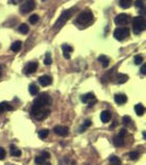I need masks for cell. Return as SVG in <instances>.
<instances>
[{
    "instance_id": "29",
    "label": "cell",
    "mask_w": 146,
    "mask_h": 165,
    "mask_svg": "<svg viewBox=\"0 0 146 165\" xmlns=\"http://www.w3.org/2000/svg\"><path fill=\"white\" fill-rule=\"evenodd\" d=\"M48 132H50V131H48V130H45V129H44V130H41V131L39 132V138H40V139H46L47 135H48Z\"/></svg>"
},
{
    "instance_id": "5",
    "label": "cell",
    "mask_w": 146,
    "mask_h": 165,
    "mask_svg": "<svg viewBox=\"0 0 146 165\" xmlns=\"http://www.w3.org/2000/svg\"><path fill=\"white\" fill-rule=\"evenodd\" d=\"M130 35V30L127 27H122V28H116L114 32H113V36L117 41H122L125 38Z\"/></svg>"
},
{
    "instance_id": "10",
    "label": "cell",
    "mask_w": 146,
    "mask_h": 165,
    "mask_svg": "<svg viewBox=\"0 0 146 165\" xmlns=\"http://www.w3.org/2000/svg\"><path fill=\"white\" fill-rule=\"evenodd\" d=\"M54 132L56 134L60 135V137H66V135H68L69 129H68L67 127H64V126H56V127H54Z\"/></svg>"
},
{
    "instance_id": "26",
    "label": "cell",
    "mask_w": 146,
    "mask_h": 165,
    "mask_svg": "<svg viewBox=\"0 0 146 165\" xmlns=\"http://www.w3.org/2000/svg\"><path fill=\"white\" fill-rule=\"evenodd\" d=\"M19 32L22 33V34H26V33L29 32V27H28L25 23L20 24V27H19Z\"/></svg>"
},
{
    "instance_id": "41",
    "label": "cell",
    "mask_w": 146,
    "mask_h": 165,
    "mask_svg": "<svg viewBox=\"0 0 146 165\" xmlns=\"http://www.w3.org/2000/svg\"><path fill=\"white\" fill-rule=\"evenodd\" d=\"M1 74H2V67L0 66V76H1Z\"/></svg>"
},
{
    "instance_id": "40",
    "label": "cell",
    "mask_w": 146,
    "mask_h": 165,
    "mask_svg": "<svg viewBox=\"0 0 146 165\" xmlns=\"http://www.w3.org/2000/svg\"><path fill=\"white\" fill-rule=\"evenodd\" d=\"M20 1H22V0H11V2L14 3V5H17V3H19Z\"/></svg>"
},
{
    "instance_id": "13",
    "label": "cell",
    "mask_w": 146,
    "mask_h": 165,
    "mask_svg": "<svg viewBox=\"0 0 146 165\" xmlns=\"http://www.w3.org/2000/svg\"><path fill=\"white\" fill-rule=\"evenodd\" d=\"M114 101L117 105H124L127 101V97L123 94H116L114 96Z\"/></svg>"
},
{
    "instance_id": "34",
    "label": "cell",
    "mask_w": 146,
    "mask_h": 165,
    "mask_svg": "<svg viewBox=\"0 0 146 165\" xmlns=\"http://www.w3.org/2000/svg\"><path fill=\"white\" fill-rule=\"evenodd\" d=\"M122 121H123L124 125H129V123L131 122V118H130L129 116H124L123 119H122Z\"/></svg>"
},
{
    "instance_id": "28",
    "label": "cell",
    "mask_w": 146,
    "mask_h": 165,
    "mask_svg": "<svg viewBox=\"0 0 146 165\" xmlns=\"http://www.w3.org/2000/svg\"><path fill=\"white\" fill-rule=\"evenodd\" d=\"M35 164H36V165H43V164H45V159H44L42 155L36 156V158H35Z\"/></svg>"
},
{
    "instance_id": "31",
    "label": "cell",
    "mask_w": 146,
    "mask_h": 165,
    "mask_svg": "<svg viewBox=\"0 0 146 165\" xmlns=\"http://www.w3.org/2000/svg\"><path fill=\"white\" fill-rule=\"evenodd\" d=\"M44 64L45 65H51L52 64V57L50 53H46L45 54V59H44Z\"/></svg>"
},
{
    "instance_id": "3",
    "label": "cell",
    "mask_w": 146,
    "mask_h": 165,
    "mask_svg": "<svg viewBox=\"0 0 146 165\" xmlns=\"http://www.w3.org/2000/svg\"><path fill=\"white\" fill-rule=\"evenodd\" d=\"M132 27H133V31L135 34H140L141 32H143L146 29V21L145 18L142 15L135 16L132 21Z\"/></svg>"
},
{
    "instance_id": "1",
    "label": "cell",
    "mask_w": 146,
    "mask_h": 165,
    "mask_svg": "<svg viewBox=\"0 0 146 165\" xmlns=\"http://www.w3.org/2000/svg\"><path fill=\"white\" fill-rule=\"evenodd\" d=\"M51 101H52V99L47 94H45V93L41 94L39 97H36L34 99V102H33V105H32V109H31V114L35 116L39 111L43 110L45 107L50 105Z\"/></svg>"
},
{
    "instance_id": "12",
    "label": "cell",
    "mask_w": 146,
    "mask_h": 165,
    "mask_svg": "<svg viewBox=\"0 0 146 165\" xmlns=\"http://www.w3.org/2000/svg\"><path fill=\"white\" fill-rule=\"evenodd\" d=\"M62 50H63V55L65 59L69 60L70 59V53L72 52V47L68 44H63L62 45Z\"/></svg>"
},
{
    "instance_id": "36",
    "label": "cell",
    "mask_w": 146,
    "mask_h": 165,
    "mask_svg": "<svg viewBox=\"0 0 146 165\" xmlns=\"http://www.w3.org/2000/svg\"><path fill=\"white\" fill-rule=\"evenodd\" d=\"M91 126V120H85L84 121V125H83V128H88V127H90Z\"/></svg>"
},
{
    "instance_id": "39",
    "label": "cell",
    "mask_w": 146,
    "mask_h": 165,
    "mask_svg": "<svg viewBox=\"0 0 146 165\" xmlns=\"http://www.w3.org/2000/svg\"><path fill=\"white\" fill-rule=\"evenodd\" d=\"M141 74H143V75H145V74H146V65L145 64L141 67Z\"/></svg>"
},
{
    "instance_id": "24",
    "label": "cell",
    "mask_w": 146,
    "mask_h": 165,
    "mask_svg": "<svg viewBox=\"0 0 146 165\" xmlns=\"http://www.w3.org/2000/svg\"><path fill=\"white\" fill-rule=\"evenodd\" d=\"M29 93L32 95V96H36L39 94V88L38 86H35L34 84H32L29 86Z\"/></svg>"
},
{
    "instance_id": "22",
    "label": "cell",
    "mask_w": 146,
    "mask_h": 165,
    "mask_svg": "<svg viewBox=\"0 0 146 165\" xmlns=\"http://www.w3.org/2000/svg\"><path fill=\"white\" fill-rule=\"evenodd\" d=\"M119 5L121 8L126 9V8H129L132 5V0H119Z\"/></svg>"
},
{
    "instance_id": "4",
    "label": "cell",
    "mask_w": 146,
    "mask_h": 165,
    "mask_svg": "<svg viewBox=\"0 0 146 165\" xmlns=\"http://www.w3.org/2000/svg\"><path fill=\"white\" fill-rule=\"evenodd\" d=\"M92 19H94V15H92V13H91L90 11H83L81 13L77 16L75 23L83 24V26H85V24L90 23L92 21Z\"/></svg>"
},
{
    "instance_id": "8",
    "label": "cell",
    "mask_w": 146,
    "mask_h": 165,
    "mask_svg": "<svg viewBox=\"0 0 146 165\" xmlns=\"http://www.w3.org/2000/svg\"><path fill=\"white\" fill-rule=\"evenodd\" d=\"M81 101L85 102V104H88L89 107H92L97 102V99L95 98V95L92 93H88L86 95H84V96H81Z\"/></svg>"
},
{
    "instance_id": "38",
    "label": "cell",
    "mask_w": 146,
    "mask_h": 165,
    "mask_svg": "<svg viewBox=\"0 0 146 165\" xmlns=\"http://www.w3.org/2000/svg\"><path fill=\"white\" fill-rule=\"evenodd\" d=\"M120 137H122V138H124L125 137V135H126V130H125V129H122V130H121L120 131Z\"/></svg>"
},
{
    "instance_id": "23",
    "label": "cell",
    "mask_w": 146,
    "mask_h": 165,
    "mask_svg": "<svg viewBox=\"0 0 146 165\" xmlns=\"http://www.w3.org/2000/svg\"><path fill=\"white\" fill-rule=\"evenodd\" d=\"M10 153H11L12 156H17L18 158V156L21 155V151H20L18 147H15L14 145H11L10 146Z\"/></svg>"
},
{
    "instance_id": "33",
    "label": "cell",
    "mask_w": 146,
    "mask_h": 165,
    "mask_svg": "<svg viewBox=\"0 0 146 165\" xmlns=\"http://www.w3.org/2000/svg\"><path fill=\"white\" fill-rule=\"evenodd\" d=\"M143 57H142L141 55H137V56H135L134 57V63L136 64V65H141L142 63H143Z\"/></svg>"
},
{
    "instance_id": "14",
    "label": "cell",
    "mask_w": 146,
    "mask_h": 165,
    "mask_svg": "<svg viewBox=\"0 0 146 165\" xmlns=\"http://www.w3.org/2000/svg\"><path fill=\"white\" fill-rule=\"evenodd\" d=\"M50 109H43V110H41V111H39L38 113H36L34 117L38 119V120H44L45 118H47V116L50 114Z\"/></svg>"
},
{
    "instance_id": "15",
    "label": "cell",
    "mask_w": 146,
    "mask_h": 165,
    "mask_svg": "<svg viewBox=\"0 0 146 165\" xmlns=\"http://www.w3.org/2000/svg\"><path fill=\"white\" fill-rule=\"evenodd\" d=\"M100 119H101V121H102V122L107 123V122L110 121V119H111V113L109 112V111L104 110V111H102V112H101V114H100Z\"/></svg>"
},
{
    "instance_id": "37",
    "label": "cell",
    "mask_w": 146,
    "mask_h": 165,
    "mask_svg": "<svg viewBox=\"0 0 146 165\" xmlns=\"http://www.w3.org/2000/svg\"><path fill=\"white\" fill-rule=\"evenodd\" d=\"M41 155H42L45 160H46V159H50V156H51V155H50V153H48L47 151H43L42 153H41Z\"/></svg>"
},
{
    "instance_id": "27",
    "label": "cell",
    "mask_w": 146,
    "mask_h": 165,
    "mask_svg": "<svg viewBox=\"0 0 146 165\" xmlns=\"http://www.w3.org/2000/svg\"><path fill=\"white\" fill-rule=\"evenodd\" d=\"M135 6H136L137 9H140L141 12L143 13V12H144V10H143L144 9V0H136Z\"/></svg>"
},
{
    "instance_id": "25",
    "label": "cell",
    "mask_w": 146,
    "mask_h": 165,
    "mask_svg": "<svg viewBox=\"0 0 146 165\" xmlns=\"http://www.w3.org/2000/svg\"><path fill=\"white\" fill-rule=\"evenodd\" d=\"M109 161H110V165H121V162H120V159L117 158V156H111L110 159H109Z\"/></svg>"
},
{
    "instance_id": "42",
    "label": "cell",
    "mask_w": 146,
    "mask_h": 165,
    "mask_svg": "<svg viewBox=\"0 0 146 165\" xmlns=\"http://www.w3.org/2000/svg\"><path fill=\"white\" fill-rule=\"evenodd\" d=\"M45 165H51V164H50V163H46V164H45Z\"/></svg>"
},
{
    "instance_id": "9",
    "label": "cell",
    "mask_w": 146,
    "mask_h": 165,
    "mask_svg": "<svg viewBox=\"0 0 146 165\" xmlns=\"http://www.w3.org/2000/svg\"><path fill=\"white\" fill-rule=\"evenodd\" d=\"M36 69H38V63H36V62H30V63H28L26 66L24 67V73H25L26 75H30V74L35 73Z\"/></svg>"
},
{
    "instance_id": "32",
    "label": "cell",
    "mask_w": 146,
    "mask_h": 165,
    "mask_svg": "<svg viewBox=\"0 0 146 165\" xmlns=\"http://www.w3.org/2000/svg\"><path fill=\"white\" fill-rule=\"evenodd\" d=\"M29 21H30V23H32V24H35L36 22L39 21V15H38V14H32V15L30 16Z\"/></svg>"
},
{
    "instance_id": "30",
    "label": "cell",
    "mask_w": 146,
    "mask_h": 165,
    "mask_svg": "<svg viewBox=\"0 0 146 165\" xmlns=\"http://www.w3.org/2000/svg\"><path fill=\"white\" fill-rule=\"evenodd\" d=\"M129 158L133 160V161H135L140 158V153H137V152H130L129 153Z\"/></svg>"
},
{
    "instance_id": "43",
    "label": "cell",
    "mask_w": 146,
    "mask_h": 165,
    "mask_svg": "<svg viewBox=\"0 0 146 165\" xmlns=\"http://www.w3.org/2000/svg\"><path fill=\"white\" fill-rule=\"evenodd\" d=\"M43 1H46V0H43Z\"/></svg>"
},
{
    "instance_id": "18",
    "label": "cell",
    "mask_w": 146,
    "mask_h": 165,
    "mask_svg": "<svg viewBox=\"0 0 146 165\" xmlns=\"http://www.w3.org/2000/svg\"><path fill=\"white\" fill-rule=\"evenodd\" d=\"M113 144L115 146H122L124 144V138L120 137V135H116V137L113 138Z\"/></svg>"
},
{
    "instance_id": "11",
    "label": "cell",
    "mask_w": 146,
    "mask_h": 165,
    "mask_svg": "<svg viewBox=\"0 0 146 165\" xmlns=\"http://www.w3.org/2000/svg\"><path fill=\"white\" fill-rule=\"evenodd\" d=\"M39 84L45 87V86H48L52 84V78L47 75H43V76H40L39 77Z\"/></svg>"
},
{
    "instance_id": "19",
    "label": "cell",
    "mask_w": 146,
    "mask_h": 165,
    "mask_svg": "<svg viewBox=\"0 0 146 165\" xmlns=\"http://www.w3.org/2000/svg\"><path fill=\"white\" fill-rule=\"evenodd\" d=\"M134 109H135L136 114H137V116H140V117H141V116H143V114H144L145 108H144V106L142 105V104H137V105H135Z\"/></svg>"
},
{
    "instance_id": "21",
    "label": "cell",
    "mask_w": 146,
    "mask_h": 165,
    "mask_svg": "<svg viewBox=\"0 0 146 165\" xmlns=\"http://www.w3.org/2000/svg\"><path fill=\"white\" fill-rule=\"evenodd\" d=\"M13 108L8 104V102H1L0 104V112H5V111H10Z\"/></svg>"
},
{
    "instance_id": "2",
    "label": "cell",
    "mask_w": 146,
    "mask_h": 165,
    "mask_svg": "<svg viewBox=\"0 0 146 165\" xmlns=\"http://www.w3.org/2000/svg\"><path fill=\"white\" fill-rule=\"evenodd\" d=\"M77 10V8L74 7V8H71V9H67V10H64L62 13H60L59 15V18L57 19V21L55 22L54 24V30L55 31H57V30H60L64 26H65V23H66L68 20H69L71 18V15L75 13V11Z\"/></svg>"
},
{
    "instance_id": "7",
    "label": "cell",
    "mask_w": 146,
    "mask_h": 165,
    "mask_svg": "<svg viewBox=\"0 0 146 165\" xmlns=\"http://www.w3.org/2000/svg\"><path fill=\"white\" fill-rule=\"evenodd\" d=\"M130 21V15L126 13H120L114 18V23L116 26H126Z\"/></svg>"
},
{
    "instance_id": "20",
    "label": "cell",
    "mask_w": 146,
    "mask_h": 165,
    "mask_svg": "<svg viewBox=\"0 0 146 165\" xmlns=\"http://www.w3.org/2000/svg\"><path fill=\"white\" fill-rule=\"evenodd\" d=\"M127 79H129V76L125 75V74H119V75L116 76V82L117 84H124Z\"/></svg>"
},
{
    "instance_id": "16",
    "label": "cell",
    "mask_w": 146,
    "mask_h": 165,
    "mask_svg": "<svg viewBox=\"0 0 146 165\" xmlns=\"http://www.w3.org/2000/svg\"><path fill=\"white\" fill-rule=\"evenodd\" d=\"M98 62H100L101 65H102L103 67H108L109 64H110V59H109L108 56H105V55H100L98 57Z\"/></svg>"
},
{
    "instance_id": "6",
    "label": "cell",
    "mask_w": 146,
    "mask_h": 165,
    "mask_svg": "<svg viewBox=\"0 0 146 165\" xmlns=\"http://www.w3.org/2000/svg\"><path fill=\"white\" fill-rule=\"evenodd\" d=\"M35 8V1L34 0H26V1L23 2V5L20 8V12L23 14L29 13L30 11H32Z\"/></svg>"
},
{
    "instance_id": "35",
    "label": "cell",
    "mask_w": 146,
    "mask_h": 165,
    "mask_svg": "<svg viewBox=\"0 0 146 165\" xmlns=\"http://www.w3.org/2000/svg\"><path fill=\"white\" fill-rule=\"evenodd\" d=\"M6 156V151L3 147H0V160H3Z\"/></svg>"
},
{
    "instance_id": "17",
    "label": "cell",
    "mask_w": 146,
    "mask_h": 165,
    "mask_svg": "<svg viewBox=\"0 0 146 165\" xmlns=\"http://www.w3.org/2000/svg\"><path fill=\"white\" fill-rule=\"evenodd\" d=\"M21 47H22V42L21 41H15L14 43H12L10 50L12 52H19L20 50H21Z\"/></svg>"
}]
</instances>
